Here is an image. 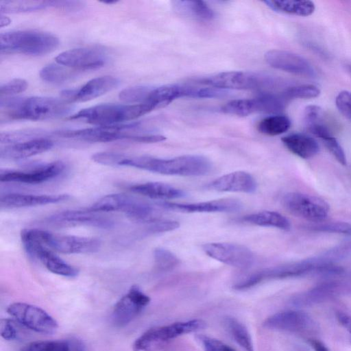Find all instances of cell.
<instances>
[{
    "label": "cell",
    "mask_w": 351,
    "mask_h": 351,
    "mask_svg": "<svg viewBox=\"0 0 351 351\" xmlns=\"http://www.w3.org/2000/svg\"><path fill=\"white\" fill-rule=\"evenodd\" d=\"M291 127V121L285 115L272 114L263 119L257 125L258 130L265 135L277 136L286 132Z\"/></svg>",
    "instance_id": "obj_31"
},
{
    "label": "cell",
    "mask_w": 351,
    "mask_h": 351,
    "mask_svg": "<svg viewBox=\"0 0 351 351\" xmlns=\"http://www.w3.org/2000/svg\"><path fill=\"white\" fill-rule=\"evenodd\" d=\"M21 351H85V347L78 339H56L31 342Z\"/></svg>",
    "instance_id": "obj_27"
},
{
    "label": "cell",
    "mask_w": 351,
    "mask_h": 351,
    "mask_svg": "<svg viewBox=\"0 0 351 351\" xmlns=\"http://www.w3.org/2000/svg\"><path fill=\"white\" fill-rule=\"evenodd\" d=\"M84 6L85 3L80 1H51V8L66 12H76Z\"/></svg>",
    "instance_id": "obj_46"
},
{
    "label": "cell",
    "mask_w": 351,
    "mask_h": 351,
    "mask_svg": "<svg viewBox=\"0 0 351 351\" xmlns=\"http://www.w3.org/2000/svg\"><path fill=\"white\" fill-rule=\"evenodd\" d=\"M243 221L253 225L273 227L284 230H289L291 228L289 219L275 211L264 210L247 215L243 217Z\"/></svg>",
    "instance_id": "obj_28"
},
{
    "label": "cell",
    "mask_w": 351,
    "mask_h": 351,
    "mask_svg": "<svg viewBox=\"0 0 351 351\" xmlns=\"http://www.w3.org/2000/svg\"><path fill=\"white\" fill-rule=\"evenodd\" d=\"M160 207L182 213H221L236 212L241 209L242 204L239 199L225 198L191 204H180L168 202L158 203Z\"/></svg>",
    "instance_id": "obj_19"
},
{
    "label": "cell",
    "mask_w": 351,
    "mask_h": 351,
    "mask_svg": "<svg viewBox=\"0 0 351 351\" xmlns=\"http://www.w3.org/2000/svg\"><path fill=\"white\" fill-rule=\"evenodd\" d=\"M323 110L317 106H308L304 110V123L307 130L322 139L332 135Z\"/></svg>",
    "instance_id": "obj_26"
},
{
    "label": "cell",
    "mask_w": 351,
    "mask_h": 351,
    "mask_svg": "<svg viewBox=\"0 0 351 351\" xmlns=\"http://www.w3.org/2000/svg\"><path fill=\"white\" fill-rule=\"evenodd\" d=\"M119 83V80L114 76L97 77L89 80L79 88L62 91L61 95L64 100L69 103L87 101L112 90Z\"/></svg>",
    "instance_id": "obj_16"
},
{
    "label": "cell",
    "mask_w": 351,
    "mask_h": 351,
    "mask_svg": "<svg viewBox=\"0 0 351 351\" xmlns=\"http://www.w3.org/2000/svg\"><path fill=\"white\" fill-rule=\"evenodd\" d=\"M1 121L53 119L68 114L71 103L48 97H1Z\"/></svg>",
    "instance_id": "obj_1"
},
{
    "label": "cell",
    "mask_w": 351,
    "mask_h": 351,
    "mask_svg": "<svg viewBox=\"0 0 351 351\" xmlns=\"http://www.w3.org/2000/svg\"><path fill=\"white\" fill-rule=\"evenodd\" d=\"M310 345L312 346L315 351H329L326 346L317 339H310Z\"/></svg>",
    "instance_id": "obj_49"
},
{
    "label": "cell",
    "mask_w": 351,
    "mask_h": 351,
    "mask_svg": "<svg viewBox=\"0 0 351 351\" xmlns=\"http://www.w3.org/2000/svg\"><path fill=\"white\" fill-rule=\"evenodd\" d=\"M221 110L225 113L240 117H245L254 112H258L255 98L232 100L226 104L221 108Z\"/></svg>",
    "instance_id": "obj_35"
},
{
    "label": "cell",
    "mask_w": 351,
    "mask_h": 351,
    "mask_svg": "<svg viewBox=\"0 0 351 351\" xmlns=\"http://www.w3.org/2000/svg\"><path fill=\"white\" fill-rule=\"evenodd\" d=\"M53 146L51 140L41 137L5 145L1 148V159L21 160L49 150Z\"/></svg>",
    "instance_id": "obj_21"
},
{
    "label": "cell",
    "mask_w": 351,
    "mask_h": 351,
    "mask_svg": "<svg viewBox=\"0 0 351 351\" xmlns=\"http://www.w3.org/2000/svg\"><path fill=\"white\" fill-rule=\"evenodd\" d=\"M328 150L343 165H346V157L343 149L333 135L321 139Z\"/></svg>",
    "instance_id": "obj_41"
},
{
    "label": "cell",
    "mask_w": 351,
    "mask_h": 351,
    "mask_svg": "<svg viewBox=\"0 0 351 351\" xmlns=\"http://www.w3.org/2000/svg\"><path fill=\"white\" fill-rule=\"evenodd\" d=\"M184 97V86L168 84L151 88L145 104L152 106L154 109L167 106L177 98Z\"/></svg>",
    "instance_id": "obj_25"
},
{
    "label": "cell",
    "mask_w": 351,
    "mask_h": 351,
    "mask_svg": "<svg viewBox=\"0 0 351 351\" xmlns=\"http://www.w3.org/2000/svg\"><path fill=\"white\" fill-rule=\"evenodd\" d=\"M27 82L23 79H14L0 86L1 97H10L25 91L27 88Z\"/></svg>",
    "instance_id": "obj_42"
},
{
    "label": "cell",
    "mask_w": 351,
    "mask_h": 351,
    "mask_svg": "<svg viewBox=\"0 0 351 351\" xmlns=\"http://www.w3.org/2000/svg\"><path fill=\"white\" fill-rule=\"evenodd\" d=\"M332 293L331 287H319L294 297L291 303L294 306H306L320 302L330 297Z\"/></svg>",
    "instance_id": "obj_36"
},
{
    "label": "cell",
    "mask_w": 351,
    "mask_h": 351,
    "mask_svg": "<svg viewBox=\"0 0 351 351\" xmlns=\"http://www.w3.org/2000/svg\"><path fill=\"white\" fill-rule=\"evenodd\" d=\"M313 229L328 232L351 234V224L344 221L319 223L311 226Z\"/></svg>",
    "instance_id": "obj_40"
},
{
    "label": "cell",
    "mask_w": 351,
    "mask_h": 351,
    "mask_svg": "<svg viewBox=\"0 0 351 351\" xmlns=\"http://www.w3.org/2000/svg\"><path fill=\"white\" fill-rule=\"evenodd\" d=\"M335 104L341 114L351 121V92L341 91L335 98Z\"/></svg>",
    "instance_id": "obj_43"
},
{
    "label": "cell",
    "mask_w": 351,
    "mask_h": 351,
    "mask_svg": "<svg viewBox=\"0 0 351 351\" xmlns=\"http://www.w3.org/2000/svg\"><path fill=\"white\" fill-rule=\"evenodd\" d=\"M47 223L60 227L88 226L100 228H109L113 221L95 212L86 210H64L55 213L45 219Z\"/></svg>",
    "instance_id": "obj_17"
},
{
    "label": "cell",
    "mask_w": 351,
    "mask_h": 351,
    "mask_svg": "<svg viewBox=\"0 0 351 351\" xmlns=\"http://www.w3.org/2000/svg\"><path fill=\"white\" fill-rule=\"evenodd\" d=\"M154 258L156 267L161 270L172 269L180 263V260L173 253L160 247L154 250Z\"/></svg>",
    "instance_id": "obj_39"
},
{
    "label": "cell",
    "mask_w": 351,
    "mask_h": 351,
    "mask_svg": "<svg viewBox=\"0 0 351 351\" xmlns=\"http://www.w3.org/2000/svg\"><path fill=\"white\" fill-rule=\"evenodd\" d=\"M150 300L138 286H132L115 304L112 313V323L117 327L126 326L149 304Z\"/></svg>",
    "instance_id": "obj_13"
},
{
    "label": "cell",
    "mask_w": 351,
    "mask_h": 351,
    "mask_svg": "<svg viewBox=\"0 0 351 351\" xmlns=\"http://www.w3.org/2000/svg\"><path fill=\"white\" fill-rule=\"evenodd\" d=\"M282 204L292 215L315 223L324 220L330 210L328 204L322 199L302 193H287Z\"/></svg>",
    "instance_id": "obj_8"
},
{
    "label": "cell",
    "mask_w": 351,
    "mask_h": 351,
    "mask_svg": "<svg viewBox=\"0 0 351 351\" xmlns=\"http://www.w3.org/2000/svg\"><path fill=\"white\" fill-rule=\"evenodd\" d=\"M336 317L339 324L349 332L351 337V316L343 312H337Z\"/></svg>",
    "instance_id": "obj_48"
},
{
    "label": "cell",
    "mask_w": 351,
    "mask_h": 351,
    "mask_svg": "<svg viewBox=\"0 0 351 351\" xmlns=\"http://www.w3.org/2000/svg\"><path fill=\"white\" fill-rule=\"evenodd\" d=\"M59 40L54 35L36 30H17L1 33V53H17L42 56L55 50Z\"/></svg>",
    "instance_id": "obj_4"
},
{
    "label": "cell",
    "mask_w": 351,
    "mask_h": 351,
    "mask_svg": "<svg viewBox=\"0 0 351 351\" xmlns=\"http://www.w3.org/2000/svg\"><path fill=\"white\" fill-rule=\"evenodd\" d=\"M151 87L135 86L122 90L119 98L129 104H145Z\"/></svg>",
    "instance_id": "obj_38"
},
{
    "label": "cell",
    "mask_w": 351,
    "mask_h": 351,
    "mask_svg": "<svg viewBox=\"0 0 351 351\" xmlns=\"http://www.w3.org/2000/svg\"><path fill=\"white\" fill-rule=\"evenodd\" d=\"M130 191L151 199H170L185 196L182 190L168 184L152 182L135 184L130 187Z\"/></svg>",
    "instance_id": "obj_23"
},
{
    "label": "cell",
    "mask_w": 351,
    "mask_h": 351,
    "mask_svg": "<svg viewBox=\"0 0 351 351\" xmlns=\"http://www.w3.org/2000/svg\"><path fill=\"white\" fill-rule=\"evenodd\" d=\"M265 326L269 328L304 333L314 329L315 324L312 318L301 311H286L277 313L268 317Z\"/></svg>",
    "instance_id": "obj_18"
},
{
    "label": "cell",
    "mask_w": 351,
    "mask_h": 351,
    "mask_svg": "<svg viewBox=\"0 0 351 351\" xmlns=\"http://www.w3.org/2000/svg\"><path fill=\"white\" fill-rule=\"evenodd\" d=\"M210 257L237 268H247L254 261L253 252L246 246L230 243H210L202 245Z\"/></svg>",
    "instance_id": "obj_10"
},
{
    "label": "cell",
    "mask_w": 351,
    "mask_h": 351,
    "mask_svg": "<svg viewBox=\"0 0 351 351\" xmlns=\"http://www.w3.org/2000/svg\"><path fill=\"white\" fill-rule=\"evenodd\" d=\"M225 324L235 341L245 351H254L251 337L247 328L233 317H227Z\"/></svg>",
    "instance_id": "obj_34"
},
{
    "label": "cell",
    "mask_w": 351,
    "mask_h": 351,
    "mask_svg": "<svg viewBox=\"0 0 351 351\" xmlns=\"http://www.w3.org/2000/svg\"><path fill=\"white\" fill-rule=\"evenodd\" d=\"M51 8V1L8 0L0 1L1 13L29 12Z\"/></svg>",
    "instance_id": "obj_30"
},
{
    "label": "cell",
    "mask_w": 351,
    "mask_h": 351,
    "mask_svg": "<svg viewBox=\"0 0 351 351\" xmlns=\"http://www.w3.org/2000/svg\"><path fill=\"white\" fill-rule=\"evenodd\" d=\"M257 184L254 178L247 172L238 171L222 176L210 182L209 189L220 192H255Z\"/></svg>",
    "instance_id": "obj_20"
},
{
    "label": "cell",
    "mask_w": 351,
    "mask_h": 351,
    "mask_svg": "<svg viewBox=\"0 0 351 351\" xmlns=\"http://www.w3.org/2000/svg\"><path fill=\"white\" fill-rule=\"evenodd\" d=\"M87 210L91 212L121 211L129 217L149 222L154 219V208L151 205L123 193L105 195L93 204Z\"/></svg>",
    "instance_id": "obj_7"
},
{
    "label": "cell",
    "mask_w": 351,
    "mask_h": 351,
    "mask_svg": "<svg viewBox=\"0 0 351 351\" xmlns=\"http://www.w3.org/2000/svg\"><path fill=\"white\" fill-rule=\"evenodd\" d=\"M350 72H351V66H350Z\"/></svg>",
    "instance_id": "obj_51"
},
{
    "label": "cell",
    "mask_w": 351,
    "mask_h": 351,
    "mask_svg": "<svg viewBox=\"0 0 351 351\" xmlns=\"http://www.w3.org/2000/svg\"><path fill=\"white\" fill-rule=\"evenodd\" d=\"M108 54L98 47H82L65 51L56 58V62L74 70H91L103 66Z\"/></svg>",
    "instance_id": "obj_12"
},
{
    "label": "cell",
    "mask_w": 351,
    "mask_h": 351,
    "mask_svg": "<svg viewBox=\"0 0 351 351\" xmlns=\"http://www.w3.org/2000/svg\"><path fill=\"white\" fill-rule=\"evenodd\" d=\"M206 351H235L230 346L223 343L220 341L208 337H202Z\"/></svg>",
    "instance_id": "obj_47"
},
{
    "label": "cell",
    "mask_w": 351,
    "mask_h": 351,
    "mask_svg": "<svg viewBox=\"0 0 351 351\" xmlns=\"http://www.w3.org/2000/svg\"><path fill=\"white\" fill-rule=\"evenodd\" d=\"M21 233L52 251L62 254L93 253L101 246L100 241L95 238L56 234L36 228L23 229Z\"/></svg>",
    "instance_id": "obj_6"
},
{
    "label": "cell",
    "mask_w": 351,
    "mask_h": 351,
    "mask_svg": "<svg viewBox=\"0 0 351 351\" xmlns=\"http://www.w3.org/2000/svg\"><path fill=\"white\" fill-rule=\"evenodd\" d=\"M0 21H1V27L5 26L10 22V19L8 17L2 16V15L1 16Z\"/></svg>",
    "instance_id": "obj_50"
},
{
    "label": "cell",
    "mask_w": 351,
    "mask_h": 351,
    "mask_svg": "<svg viewBox=\"0 0 351 351\" xmlns=\"http://www.w3.org/2000/svg\"><path fill=\"white\" fill-rule=\"evenodd\" d=\"M65 165L62 161H54L38 165L32 169L21 170L1 169V182H16L23 184H40L59 176L64 169Z\"/></svg>",
    "instance_id": "obj_11"
},
{
    "label": "cell",
    "mask_w": 351,
    "mask_h": 351,
    "mask_svg": "<svg viewBox=\"0 0 351 351\" xmlns=\"http://www.w3.org/2000/svg\"><path fill=\"white\" fill-rule=\"evenodd\" d=\"M282 95L289 101L294 99H312L320 94L319 88L314 84H299L288 86L281 92Z\"/></svg>",
    "instance_id": "obj_37"
},
{
    "label": "cell",
    "mask_w": 351,
    "mask_h": 351,
    "mask_svg": "<svg viewBox=\"0 0 351 351\" xmlns=\"http://www.w3.org/2000/svg\"><path fill=\"white\" fill-rule=\"evenodd\" d=\"M174 3L178 10L195 19L208 21L215 16L213 10L202 1H178Z\"/></svg>",
    "instance_id": "obj_32"
},
{
    "label": "cell",
    "mask_w": 351,
    "mask_h": 351,
    "mask_svg": "<svg viewBox=\"0 0 351 351\" xmlns=\"http://www.w3.org/2000/svg\"><path fill=\"white\" fill-rule=\"evenodd\" d=\"M75 71L60 64H50L40 71V78L48 83L62 84L75 75Z\"/></svg>",
    "instance_id": "obj_33"
},
{
    "label": "cell",
    "mask_w": 351,
    "mask_h": 351,
    "mask_svg": "<svg viewBox=\"0 0 351 351\" xmlns=\"http://www.w3.org/2000/svg\"><path fill=\"white\" fill-rule=\"evenodd\" d=\"M153 110L154 108L148 104H103L82 109L71 116L69 119L97 126H109L136 119Z\"/></svg>",
    "instance_id": "obj_3"
},
{
    "label": "cell",
    "mask_w": 351,
    "mask_h": 351,
    "mask_svg": "<svg viewBox=\"0 0 351 351\" xmlns=\"http://www.w3.org/2000/svg\"><path fill=\"white\" fill-rule=\"evenodd\" d=\"M281 140L291 153L303 159L313 157L319 150L316 140L304 134H291L284 136Z\"/></svg>",
    "instance_id": "obj_24"
},
{
    "label": "cell",
    "mask_w": 351,
    "mask_h": 351,
    "mask_svg": "<svg viewBox=\"0 0 351 351\" xmlns=\"http://www.w3.org/2000/svg\"><path fill=\"white\" fill-rule=\"evenodd\" d=\"M200 84L222 90H262L279 87L285 82L281 79L260 73L225 71L199 81Z\"/></svg>",
    "instance_id": "obj_5"
},
{
    "label": "cell",
    "mask_w": 351,
    "mask_h": 351,
    "mask_svg": "<svg viewBox=\"0 0 351 351\" xmlns=\"http://www.w3.org/2000/svg\"><path fill=\"white\" fill-rule=\"evenodd\" d=\"M263 3L276 12L301 16L312 14L315 8L311 1H265Z\"/></svg>",
    "instance_id": "obj_29"
},
{
    "label": "cell",
    "mask_w": 351,
    "mask_h": 351,
    "mask_svg": "<svg viewBox=\"0 0 351 351\" xmlns=\"http://www.w3.org/2000/svg\"><path fill=\"white\" fill-rule=\"evenodd\" d=\"M0 334L5 340L10 341L17 339L18 330L14 323L9 319L0 321Z\"/></svg>",
    "instance_id": "obj_45"
},
{
    "label": "cell",
    "mask_w": 351,
    "mask_h": 351,
    "mask_svg": "<svg viewBox=\"0 0 351 351\" xmlns=\"http://www.w3.org/2000/svg\"><path fill=\"white\" fill-rule=\"evenodd\" d=\"M119 166L132 167L164 175L182 176H204L212 169L210 161L199 155L163 159L148 156H128L123 154Z\"/></svg>",
    "instance_id": "obj_2"
},
{
    "label": "cell",
    "mask_w": 351,
    "mask_h": 351,
    "mask_svg": "<svg viewBox=\"0 0 351 351\" xmlns=\"http://www.w3.org/2000/svg\"><path fill=\"white\" fill-rule=\"evenodd\" d=\"M70 196L67 194L58 195H32L21 193H9L1 196V208H23L37 206L62 202L68 200Z\"/></svg>",
    "instance_id": "obj_22"
},
{
    "label": "cell",
    "mask_w": 351,
    "mask_h": 351,
    "mask_svg": "<svg viewBox=\"0 0 351 351\" xmlns=\"http://www.w3.org/2000/svg\"><path fill=\"white\" fill-rule=\"evenodd\" d=\"M7 312L19 323L36 332L50 334L58 328L57 321L43 308L24 302H14Z\"/></svg>",
    "instance_id": "obj_9"
},
{
    "label": "cell",
    "mask_w": 351,
    "mask_h": 351,
    "mask_svg": "<svg viewBox=\"0 0 351 351\" xmlns=\"http://www.w3.org/2000/svg\"><path fill=\"white\" fill-rule=\"evenodd\" d=\"M23 245L27 253L36 258L51 272L64 277L73 278L78 275L77 267L64 261L53 251L39 242L21 236Z\"/></svg>",
    "instance_id": "obj_14"
},
{
    "label": "cell",
    "mask_w": 351,
    "mask_h": 351,
    "mask_svg": "<svg viewBox=\"0 0 351 351\" xmlns=\"http://www.w3.org/2000/svg\"><path fill=\"white\" fill-rule=\"evenodd\" d=\"M267 63L271 67L306 77L317 75L313 66L304 58L284 50H270L265 55Z\"/></svg>",
    "instance_id": "obj_15"
},
{
    "label": "cell",
    "mask_w": 351,
    "mask_h": 351,
    "mask_svg": "<svg viewBox=\"0 0 351 351\" xmlns=\"http://www.w3.org/2000/svg\"><path fill=\"white\" fill-rule=\"evenodd\" d=\"M148 231L152 233H159L171 231L179 228L180 224L174 220H156L149 221Z\"/></svg>",
    "instance_id": "obj_44"
}]
</instances>
